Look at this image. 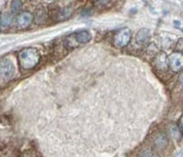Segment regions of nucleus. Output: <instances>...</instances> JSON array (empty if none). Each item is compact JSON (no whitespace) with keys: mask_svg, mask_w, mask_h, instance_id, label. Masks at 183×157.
<instances>
[{"mask_svg":"<svg viewBox=\"0 0 183 157\" xmlns=\"http://www.w3.org/2000/svg\"><path fill=\"white\" fill-rule=\"evenodd\" d=\"M41 59L39 51L35 48L23 49L19 53V65L24 70H30L35 67Z\"/></svg>","mask_w":183,"mask_h":157,"instance_id":"1","label":"nucleus"},{"mask_svg":"<svg viewBox=\"0 0 183 157\" xmlns=\"http://www.w3.org/2000/svg\"><path fill=\"white\" fill-rule=\"evenodd\" d=\"M15 73L13 62L8 58H3L0 60V82L6 83L12 78Z\"/></svg>","mask_w":183,"mask_h":157,"instance_id":"2","label":"nucleus"},{"mask_svg":"<svg viewBox=\"0 0 183 157\" xmlns=\"http://www.w3.org/2000/svg\"><path fill=\"white\" fill-rule=\"evenodd\" d=\"M131 38L130 30L127 28H125L116 32L114 38V44L117 48H122L127 45Z\"/></svg>","mask_w":183,"mask_h":157,"instance_id":"3","label":"nucleus"},{"mask_svg":"<svg viewBox=\"0 0 183 157\" xmlns=\"http://www.w3.org/2000/svg\"><path fill=\"white\" fill-rule=\"evenodd\" d=\"M168 65L174 72H178L183 67V54L180 52H173L168 58Z\"/></svg>","mask_w":183,"mask_h":157,"instance_id":"4","label":"nucleus"},{"mask_svg":"<svg viewBox=\"0 0 183 157\" xmlns=\"http://www.w3.org/2000/svg\"><path fill=\"white\" fill-rule=\"evenodd\" d=\"M33 20V16L30 12L28 11H25V12H21L16 17V24L18 27L24 28L30 25V23Z\"/></svg>","mask_w":183,"mask_h":157,"instance_id":"5","label":"nucleus"},{"mask_svg":"<svg viewBox=\"0 0 183 157\" xmlns=\"http://www.w3.org/2000/svg\"><path fill=\"white\" fill-rule=\"evenodd\" d=\"M73 40L77 43H87L92 40V34L88 31H79L73 35Z\"/></svg>","mask_w":183,"mask_h":157,"instance_id":"6","label":"nucleus"},{"mask_svg":"<svg viewBox=\"0 0 183 157\" xmlns=\"http://www.w3.org/2000/svg\"><path fill=\"white\" fill-rule=\"evenodd\" d=\"M148 37H149V31H148V30H147V28H142V30H140L137 32L136 40L138 44H143L147 42Z\"/></svg>","mask_w":183,"mask_h":157,"instance_id":"7","label":"nucleus"},{"mask_svg":"<svg viewBox=\"0 0 183 157\" xmlns=\"http://www.w3.org/2000/svg\"><path fill=\"white\" fill-rule=\"evenodd\" d=\"M157 65L160 69H166L168 67V59L165 53H160V55L158 57Z\"/></svg>","mask_w":183,"mask_h":157,"instance_id":"8","label":"nucleus"},{"mask_svg":"<svg viewBox=\"0 0 183 157\" xmlns=\"http://www.w3.org/2000/svg\"><path fill=\"white\" fill-rule=\"evenodd\" d=\"M12 22V17L10 14H5L2 17H0V25L4 27H8Z\"/></svg>","mask_w":183,"mask_h":157,"instance_id":"9","label":"nucleus"},{"mask_svg":"<svg viewBox=\"0 0 183 157\" xmlns=\"http://www.w3.org/2000/svg\"><path fill=\"white\" fill-rule=\"evenodd\" d=\"M21 6H22L21 1H12V3H11V9H12V11H14V12H16V11L20 9Z\"/></svg>","mask_w":183,"mask_h":157,"instance_id":"10","label":"nucleus"},{"mask_svg":"<svg viewBox=\"0 0 183 157\" xmlns=\"http://www.w3.org/2000/svg\"><path fill=\"white\" fill-rule=\"evenodd\" d=\"M180 130H181V131L183 132V116L180 118Z\"/></svg>","mask_w":183,"mask_h":157,"instance_id":"11","label":"nucleus"},{"mask_svg":"<svg viewBox=\"0 0 183 157\" xmlns=\"http://www.w3.org/2000/svg\"><path fill=\"white\" fill-rule=\"evenodd\" d=\"M180 83L183 85V73L180 74Z\"/></svg>","mask_w":183,"mask_h":157,"instance_id":"12","label":"nucleus"},{"mask_svg":"<svg viewBox=\"0 0 183 157\" xmlns=\"http://www.w3.org/2000/svg\"><path fill=\"white\" fill-rule=\"evenodd\" d=\"M153 157H160V156H158V155H155V156H153Z\"/></svg>","mask_w":183,"mask_h":157,"instance_id":"13","label":"nucleus"}]
</instances>
